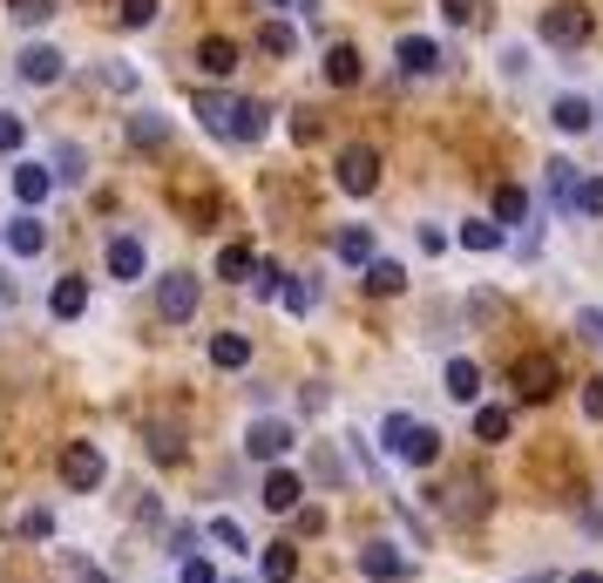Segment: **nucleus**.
Masks as SVG:
<instances>
[{"mask_svg":"<svg viewBox=\"0 0 603 583\" xmlns=\"http://www.w3.org/2000/svg\"><path fill=\"white\" fill-rule=\"evenodd\" d=\"M14 68H21V82H34V89H55V82H62V68H68V55H62L55 42H27V48L14 55Z\"/></svg>","mask_w":603,"mask_h":583,"instance_id":"6","label":"nucleus"},{"mask_svg":"<svg viewBox=\"0 0 603 583\" xmlns=\"http://www.w3.org/2000/svg\"><path fill=\"white\" fill-rule=\"evenodd\" d=\"M197 68H204L211 82H224V75L237 68V42H224V34H204V42H197Z\"/></svg>","mask_w":603,"mask_h":583,"instance_id":"13","label":"nucleus"},{"mask_svg":"<svg viewBox=\"0 0 603 583\" xmlns=\"http://www.w3.org/2000/svg\"><path fill=\"white\" fill-rule=\"evenodd\" d=\"M211 542H217V550H252V542H245V529H237L231 516H211Z\"/></svg>","mask_w":603,"mask_h":583,"instance_id":"35","label":"nucleus"},{"mask_svg":"<svg viewBox=\"0 0 603 583\" xmlns=\"http://www.w3.org/2000/svg\"><path fill=\"white\" fill-rule=\"evenodd\" d=\"M21 536H55V516H48V509H27V516H21Z\"/></svg>","mask_w":603,"mask_h":583,"instance_id":"43","label":"nucleus"},{"mask_svg":"<svg viewBox=\"0 0 603 583\" xmlns=\"http://www.w3.org/2000/svg\"><path fill=\"white\" fill-rule=\"evenodd\" d=\"M570 183H577V164L556 157V164H549V190H556V198H570Z\"/></svg>","mask_w":603,"mask_h":583,"instance_id":"41","label":"nucleus"},{"mask_svg":"<svg viewBox=\"0 0 603 583\" xmlns=\"http://www.w3.org/2000/svg\"><path fill=\"white\" fill-rule=\"evenodd\" d=\"M265 8H292V0H265Z\"/></svg>","mask_w":603,"mask_h":583,"instance_id":"52","label":"nucleus"},{"mask_svg":"<svg viewBox=\"0 0 603 583\" xmlns=\"http://www.w3.org/2000/svg\"><path fill=\"white\" fill-rule=\"evenodd\" d=\"M164 14V0H123V27H149Z\"/></svg>","mask_w":603,"mask_h":583,"instance_id":"36","label":"nucleus"},{"mask_svg":"<svg viewBox=\"0 0 603 583\" xmlns=\"http://www.w3.org/2000/svg\"><path fill=\"white\" fill-rule=\"evenodd\" d=\"M102 475H109V461H102V448H96V441H68V448H62V482H68L75 495L102 489Z\"/></svg>","mask_w":603,"mask_h":583,"instance_id":"4","label":"nucleus"},{"mask_svg":"<svg viewBox=\"0 0 603 583\" xmlns=\"http://www.w3.org/2000/svg\"><path fill=\"white\" fill-rule=\"evenodd\" d=\"M549 115H556V130H562V136H583V130L596 123V109H590L583 96H562V102H556Z\"/></svg>","mask_w":603,"mask_h":583,"instance_id":"21","label":"nucleus"},{"mask_svg":"<svg viewBox=\"0 0 603 583\" xmlns=\"http://www.w3.org/2000/svg\"><path fill=\"white\" fill-rule=\"evenodd\" d=\"M359 75H367L359 48H353V42H333V48H326V82H333V89H353Z\"/></svg>","mask_w":603,"mask_h":583,"instance_id":"14","label":"nucleus"},{"mask_svg":"<svg viewBox=\"0 0 603 583\" xmlns=\"http://www.w3.org/2000/svg\"><path fill=\"white\" fill-rule=\"evenodd\" d=\"M0 238H8L14 258H42V251H48V224L34 217V211H21V217H8V231H0Z\"/></svg>","mask_w":603,"mask_h":583,"instance_id":"9","label":"nucleus"},{"mask_svg":"<svg viewBox=\"0 0 603 583\" xmlns=\"http://www.w3.org/2000/svg\"><path fill=\"white\" fill-rule=\"evenodd\" d=\"M21 143H27V123H21V115H8V109H0V149H8V157H14Z\"/></svg>","mask_w":603,"mask_h":583,"instance_id":"37","label":"nucleus"},{"mask_svg":"<svg viewBox=\"0 0 603 583\" xmlns=\"http://www.w3.org/2000/svg\"><path fill=\"white\" fill-rule=\"evenodd\" d=\"M448 394L468 401V407H481V367L474 360H448Z\"/></svg>","mask_w":603,"mask_h":583,"instance_id":"23","label":"nucleus"},{"mask_svg":"<svg viewBox=\"0 0 603 583\" xmlns=\"http://www.w3.org/2000/svg\"><path fill=\"white\" fill-rule=\"evenodd\" d=\"M407 557H400L393 550V542H367V550H359V576H367V583H407Z\"/></svg>","mask_w":603,"mask_h":583,"instance_id":"8","label":"nucleus"},{"mask_svg":"<svg viewBox=\"0 0 603 583\" xmlns=\"http://www.w3.org/2000/svg\"><path fill=\"white\" fill-rule=\"evenodd\" d=\"M0 231H8V224H0Z\"/></svg>","mask_w":603,"mask_h":583,"instance_id":"54","label":"nucleus"},{"mask_svg":"<svg viewBox=\"0 0 603 583\" xmlns=\"http://www.w3.org/2000/svg\"><path fill=\"white\" fill-rule=\"evenodd\" d=\"M143 265H149V258H143V238H130V231H123V238L109 245V279L130 285V279H143Z\"/></svg>","mask_w":603,"mask_h":583,"instance_id":"16","label":"nucleus"},{"mask_svg":"<svg viewBox=\"0 0 603 583\" xmlns=\"http://www.w3.org/2000/svg\"><path fill=\"white\" fill-rule=\"evenodd\" d=\"M211 367H224V373L252 367V339L245 333H211Z\"/></svg>","mask_w":603,"mask_h":583,"instance_id":"18","label":"nucleus"},{"mask_svg":"<svg viewBox=\"0 0 603 583\" xmlns=\"http://www.w3.org/2000/svg\"><path fill=\"white\" fill-rule=\"evenodd\" d=\"M149 455H156V461H183V441H177V427H149Z\"/></svg>","mask_w":603,"mask_h":583,"instance_id":"34","label":"nucleus"},{"mask_svg":"<svg viewBox=\"0 0 603 583\" xmlns=\"http://www.w3.org/2000/svg\"><path fill=\"white\" fill-rule=\"evenodd\" d=\"M231 115H237V96H197V123L211 136H231Z\"/></svg>","mask_w":603,"mask_h":583,"instance_id":"20","label":"nucleus"},{"mask_svg":"<svg viewBox=\"0 0 603 583\" xmlns=\"http://www.w3.org/2000/svg\"><path fill=\"white\" fill-rule=\"evenodd\" d=\"M292 8H299V14H305V21H319V0H292Z\"/></svg>","mask_w":603,"mask_h":583,"instance_id":"49","label":"nucleus"},{"mask_svg":"<svg viewBox=\"0 0 603 583\" xmlns=\"http://www.w3.org/2000/svg\"><path fill=\"white\" fill-rule=\"evenodd\" d=\"M299 576V550L292 542H265V583H292Z\"/></svg>","mask_w":603,"mask_h":583,"instance_id":"26","label":"nucleus"},{"mask_svg":"<svg viewBox=\"0 0 603 583\" xmlns=\"http://www.w3.org/2000/svg\"><path fill=\"white\" fill-rule=\"evenodd\" d=\"M339 190H346V198H373V190H380V149L373 143L339 149Z\"/></svg>","mask_w":603,"mask_h":583,"instance_id":"3","label":"nucleus"},{"mask_svg":"<svg viewBox=\"0 0 603 583\" xmlns=\"http://www.w3.org/2000/svg\"><path fill=\"white\" fill-rule=\"evenodd\" d=\"M562 204H570V211H583V217H603V177H577Z\"/></svg>","mask_w":603,"mask_h":583,"instance_id":"27","label":"nucleus"},{"mask_svg":"<svg viewBox=\"0 0 603 583\" xmlns=\"http://www.w3.org/2000/svg\"><path fill=\"white\" fill-rule=\"evenodd\" d=\"M461 245H468V251H502L509 231H502L495 217H468V224H461Z\"/></svg>","mask_w":603,"mask_h":583,"instance_id":"22","label":"nucleus"},{"mask_svg":"<svg viewBox=\"0 0 603 583\" xmlns=\"http://www.w3.org/2000/svg\"><path fill=\"white\" fill-rule=\"evenodd\" d=\"M156 313L170 326H183L197 313V271H164V279H156Z\"/></svg>","mask_w":603,"mask_h":583,"instance_id":"5","label":"nucleus"},{"mask_svg":"<svg viewBox=\"0 0 603 583\" xmlns=\"http://www.w3.org/2000/svg\"><path fill=\"white\" fill-rule=\"evenodd\" d=\"M55 8H62V0H8V14H14L21 27H42V21H48Z\"/></svg>","mask_w":603,"mask_h":583,"instance_id":"32","label":"nucleus"},{"mask_svg":"<svg viewBox=\"0 0 603 583\" xmlns=\"http://www.w3.org/2000/svg\"><path fill=\"white\" fill-rule=\"evenodd\" d=\"M217 279H258V251L252 245H224L217 251Z\"/></svg>","mask_w":603,"mask_h":583,"instance_id":"25","label":"nucleus"},{"mask_svg":"<svg viewBox=\"0 0 603 583\" xmlns=\"http://www.w3.org/2000/svg\"><path fill=\"white\" fill-rule=\"evenodd\" d=\"M529 583H549V576H529Z\"/></svg>","mask_w":603,"mask_h":583,"instance_id":"53","label":"nucleus"},{"mask_svg":"<svg viewBox=\"0 0 603 583\" xmlns=\"http://www.w3.org/2000/svg\"><path fill=\"white\" fill-rule=\"evenodd\" d=\"M448 14H455V21H468V14H474V0H448Z\"/></svg>","mask_w":603,"mask_h":583,"instance_id":"47","label":"nucleus"},{"mask_svg":"<svg viewBox=\"0 0 603 583\" xmlns=\"http://www.w3.org/2000/svg\"><path fill=\"white\" fill-rule=\"evenodd\" d=\"M278 299H286L292 313H312V285L305 279H286V292H278Z\"/></svg>","mask_w":603,"mask_h":583,"instance_id":"39","label":"nucleus"},{"mask_svg":"<svg viewBox=\"0 0 603 583\" xmlns=\"http://www.w3.org/2000/svg\"><path fill=\"white\" fill-rule=\"evenodd\" d=\"M55 164H62V170H55L62 183H82V149H75V143H62V149H55Z\"/></svg>","mask_w":603,"mask_h":583,"instance_id":"38","label":"nucleus"},{"mask_svg":"<svg viewBox=\"0 0 603 583\" xmlns=\"http://www.w3.org/2000/svg\"><path fill=\"white\" fill-rule=\"evenodd\" d=\"M570 583H603V576H596V570H577V576H570Z\"/></svg>","mask_w":603,"mask_h":583,"instance_id":"51","label":"nucleus"},{"mask_svg":"<svg viewBox=\"0 0 603 583\" xmlns=\"http://www.w3.org/2000/svg\"><path fill=\"white\" fill-rule=\"evenodd\" d=\"M536 34L549 48H583L590 42V8H583V0H556V8H543Z\"/></svg>","mask_w":603,"mask_h":583,"instance_id":"2","label":"nucleus"},{"mask_svg":"<svg viewBox=\"0 0 603 583\" xmlns=\"http://www.w3.org/2000/svg\"><path fill=\"white\" fill-rule=\"evenodd\" d=\"M333 251H339L346 265H373V231H367V224H346Z\"/></svg>","mask_w":603,"mask_h":583,"instance_id":"24","label":"nucleus"},{"mask_svg":"<svg viewBox=\"0 0 603 583\" xmlns=\"http://www.w3.org/2000/svg\"><path fill=\"white\" fill-rule=\"evenodd\" d=\"M400 285H407V271H400L393 258H373V265H367V292H380V299H393Z\"/></svg>","mask_w":603,"mask_h":583,"instance_id":"30","label":"nucleus"},{"mask_svg":"<svg viewBox=\"0 0 603 583\" xmlns=\"http://www.w3.org/2000/svg\"><path fill=\"white\" fill-rule=\"evenodd\" d=\"M82 305H89V279H55V292H48L55 319H82Z\"/></svg>","mask_w":603,"mask_h":583,"instance_id":"17","label":"nucleus"},{"mask_svg":"<svg viewBox=\"0 0 603 583\" xmlns=\"http://www.w3.org/2000/svg\"><path fill=\"white\" fill-rule=\"evenodd\" d=\"M62 177L48 170V164H14V198L34 211V204H48V190H55Z\"/></svg>","mask_w":603,"mask_h":583,"instance_id":"11","label":"nucleus"},{"mask_svg":"<svg viewBox=\"0 0 603 583\" xmlns=\"http://www.w3.org/2000/svg\"><path fill=\"white\" fill-rule=\"evenodd\" d=\"M474 441H509V407H474Z\"/></svg>","mask_w":603,"mask_h":583,"instance_id":"31","label":"nucleus"},{"mask_svg":"<svg viewBox=\"0 0 603 583\" xmlns=\"http://www.w3.org/2000/svg\"><path fill=\"white\" fill-rule=\"evenodd\" d=\"M271 136V109L265 102H237V115H231V143H265Z\"/></svg>","mask_w":603,"mask_h":583,"instance_id":"15","label":"nucleus"},{"mask_svg":"<svg viewBox=\"0 0 603 583\" xmlns=\"http://www.w3.org/2000/svg\"><path fill=\"white\" fill-rule=\"evenodd\" d=\"M75 576H82V583H109L102 570H89V563H75Z\"/></svg>","mask_w":603,"mask_h":583,"instance_id":"48","label":"nucleus"},{"mask_svg":"<svg viewBox=\"0 0 603 583\" xmlns=\"http://www.w3.org/2000/svg\"><path fill=\"white\" fill-rule=\"evenodd\" d=\"M258 42H265V55H292V48H299V34H292L286 21H265V34H258Z\"/></svg>","mask_w":603,"mask_h":583,"instance_id":"33","label":"nucleus"},{"mask_svg":"<svg viewBox=\"0 0 603 583\" xmlns=\"http://www.w3.org/2000/svg\"><path fill=\"white\" fill-rule=\"evenodd\" d=\"M583 529H590V536H603V509H596V516H583Z\"/></svg>","mask_w":603,"mask_h":583,"instance_id":"50","label":"nucleus"},{"mask_svg":"<svg viewBox=\"0 0 603 583\" xmlns=\"http://www.w3.org/2000/svg\"><path fill=\"white\" fill-rule=\"evenodd\" d=\"M130 143L136 149H164L170 143V123H164V115H130Z\"/></svg>","mask_w":603,"mask_h":583,"instance_id":"28","label":"nucleus"},{"mask_svg":"<svg viewBox=\"0 0 603 583\" xmlns=\"http://www.w3.org/2000/svg\"><path fill=\"white\" fill-rule=\"evenodd\" d=\"M522 217H529V190H522V183H502V190H495V224H522Z\"/></svg>","mask_w":603,"mask_h":583,"instance_id":"29","label":"nucleus"},{"mask_svg":"<svg viewBox=\"0 0 603 583\" xmlns=\"http://www.w3.org/2000/svg\"><path fill=\"white\" fill-rule=\"evenodd\" d=\"M102 82H109V89H123V96H130V89H136V68H123V61H109V68H102Z\"/></svg>","mask_w":603,"mask_h":583,"instance_id":"44","label":"nucleus"},{"mask_svg":"<svg viewBox=\"0 0 603 583\" xmlns=\"http://www.w3.org/2000/svg\"><path fill=\"white\" fill-rule=\"evenodd\" d=\"M299 495H305V489H299V475H292V469H271V475H265V495H258V502H265L271 516H292V509H299Z\"/></svg>","mask_w":603,"mask_h":583,"instance_id":"12","label":"nucleus"},{"mask_svg":"<svg viewBox=\"0 0 603 583\" xmlns=\"http://www.w3.org/2000/svg\"><path fill=\"white\" fill-rule=\"evenodd\" d=\"M183 583H217V570L204 557H183Z\"/></svg>","mask_w":603,"mask_h":583,"instance_id":"45","label":"nucleus"},{"mask_svg":"<svg viewBox=\"0 0 603 583\" xmlns=\"http://www.w3.org/2000/svg\"><path fill=\"white\" fill-rule=\"evenodd\" d=\"M252 285H258V292H265V299H271V292H286V271H278V265H271V258H265V265H258V279H252Z\"/></svg>","mask_w":603,"mask_h":583,"instance_id":"42","label":"nucleus"},{"mask_svg":"<svg viewBox=\"0 0 603 583\" xmlns=\"http://www.w3.org/2000/svg\"><path fill=\"white\" fill-rule=\"evenodd\" d=\"M400 68H407V75H434V68H440V42L407 34V42H400Z\"/></svg>","mask_w":603,"mask_h":583,"instance_id":"19","label":"nucleus"},{"mask_svg":"<svg viewBox=\"0 0 603 583\" xmlns=\"http://www.w3.org/2000/svg\"><path fill=\"white\" fill-rule=\"evenodd\" d=\"M583 414H590V421H603V373H590V380H583Z\"/></svg>","mask_w":603,"mask_h":583,"instance_id":"40","label":"nucleus"},{"mask_svg":"<svg viewBox=\"0 0 603 583\" xmlns=\"http://www.w3.org/2000/svg\"><path fill=\"white\" fill-rule=\"evenodd\" d=\"M556 386H562V367H556V354H529V360L515 367V394H522V401H549Z\"/></svg>","mask_w":603,"mask_h":583,"instance_id":"7","label":"nucleus"},{"mask_svg":"<svg viewBox=\"0 0 603 583\" xmlns=\"http://www.w3.org/2000/svg\"><path fill=\"white\" fill-rule=\"evenodd\" d=\"M380 441H387L393 461H407V469H434V461H440V435L427 421H414V414H387L380 421Z\"/></svg>","mask_w":603,"mask_h":583,"instance_id":"1","label":"nucleus"},{"mask_svg":"<svg viewBox=\"0 0 603 583\" xmlns=\"http://www.w3.org/2000/svg\"><path fill=\"white\" fill-rule=\"evenodd\" d=\"M577 333H583V339H596V346H603V313H583V319H577Z\"/></svg>","mask_w":603,"mask_h":583,"instance_id":"46","label":"nucleus"},{"mask_svg":"<svg viewBox=\"0 0 603 583\" xmlns=\"http://www.w3.org/2000/svg\"><path fill=\"white\" fill-rule=\"evenodd\" d=\"M286 448H292V427L286 421H252V435H245V455L252 461H278Z\"/></svg>","mask_w":603,"mask_h":583,"instance_id":"10","label":"nucleus"}]
</instances>
